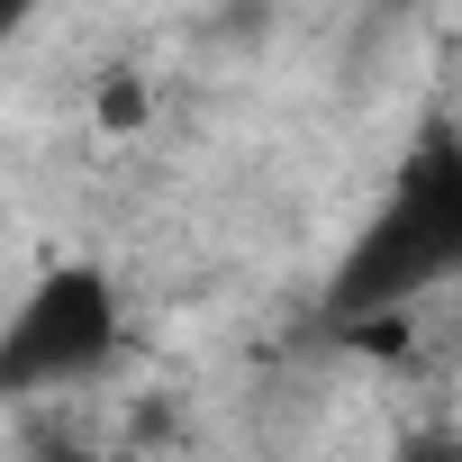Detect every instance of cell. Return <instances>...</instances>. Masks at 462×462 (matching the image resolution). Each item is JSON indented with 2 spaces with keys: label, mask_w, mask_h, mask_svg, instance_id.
I'll return each mask as SVG.
<instances>
[{
  "label": "cell",
  "mask_w": 462,
  "mask_h": 462,
  "mask_svg": "<svg viewBox=\"0 0 462 462\" xmlns=\"http://www.w3.org/2000/svg\"><path fill=\"white\" fill-rule=\"evenodd\" d=\"M462 282V136L426 127L399 172L381 181L372 217L354 226V245L327 273V318L336 327H381L417 309L426 291Z\"/></svg>",
  "instance_id": "6da1fadb"
},
{
  "label": "cell",
  "mask_w": 462,
  "mask_h": 462,
  "mask_svg": "<svg viewBox=\"0 0 462 462\" xmlns=\"http://www.w3.org/2000/svg\"><path fill=\"white\" fill-rule=\"evenodd\" d=\"M127 345V300L100 263H46L19 309L0 318V408L19 399H55L91 372H109Z\"/></svg>",
  "instance_id": "7a4b0ae2"
},
{
  "label": "cell",
  "mask_w": 462,
  "mask_h": 462,
  "mask_svg": "<svg viewBox=\"0 0 462 462\" xmlns=\"http://www.w3.org/2000/svg\"><path fill=\"white\" fill-rule=\"evenodd\" d=\"M100 118H109V127H136V118H145V82H109V91H100Z\"/></svg>",
  "instance_id": "3957f363"
},
{
  "label": "cell",
  "mask_w": 462,
  "mask_h": 462,
  "mask_svg": "<svg viewBox=\"0 0 462 462\" xmlns=\"http://www.w3.org/2000/svg\"><path fill=\"white\" fill-rule=\"evenodd\" d=\"M37 10H55V0H0V46H10V37H19Z\"/></svg>",
  "instance_id": "277c9868"
},
{
  "label": "cell",
  "mask_w": 462,
  "mask_h": 462,
  "mask_svg": "<svg viewBox=\"0 0 462 462\" xmlns=\"http://www.w3.org/2000/svg\"><path fill=\"white\" fill-rule=\"evenodd\" d=\"M444 462H462V417H453V444H444Z\"/></svg>",
  "instance_id": "5b68a950"
}]
</instances>
